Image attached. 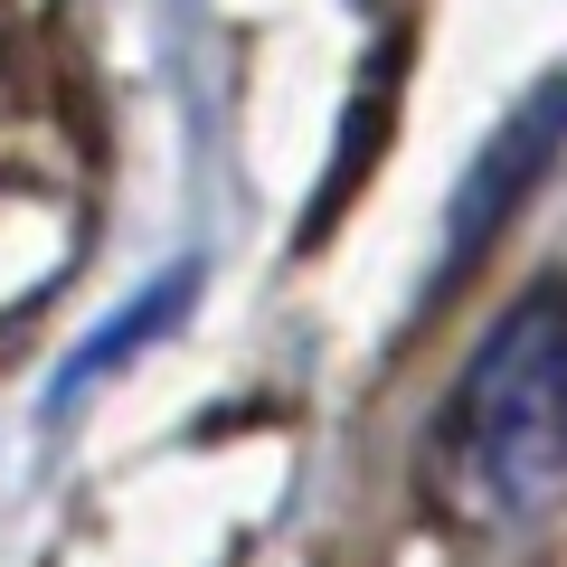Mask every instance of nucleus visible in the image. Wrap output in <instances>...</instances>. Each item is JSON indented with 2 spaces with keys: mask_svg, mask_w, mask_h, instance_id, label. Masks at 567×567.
I'll return each instance as SVG.
<instances>
[{
  "mask_svg": "<svg viewBox=\"0 0 567 567\" xmlns=\"http://www.w3.org/2000/svg\"><path fill=\"white\" fill-rule=\"evenodd\" d=\"M435 492L473 529L567 511V293H520L435 406Z\"/></svg>",
  "mask_w": 567,
  "mask_h": 567,
  "instance_id": "obj_1",
  "label": "nucleus"
},
{
  "mask_svg": "<svg viewBox=\"0 0 567 567\" xmlns=\"http://www.w3.org/2000/svg\"><path fill=\"white\" fill-rule=\"evenodd\" d=\"M558 152H567V76H548L539 95H529L520 114H511L502 133L483 142V162L464 171V199H454L445 256H464V246H473V256H483V246H492V227H502L511 208H520L529 189H539V171L558 162Z\"/></svg>",
  "mask_w": 567,
  "mask_h": 567,
  "instance_id": "obj_2",
  "label": "nucleus"
},
{
  "mask_svg": "<svg viewBox=\"0 0 567 567\" xmlns=\"http://www.w3.org/2000/svg\"><path fill=\"white\" fill-rule=\"evenodd\" d=\"M189 293H199V265H171V275H152V284H142V293H133V303L114 312V322H95V331H85V341H76V360L58 369V388H48V398L66 406V398H85V388H95V379H114V369L133 360L142 341H162V331H171V322H181V312H189Z\"/></svg>",
  "mask_w": 567,
  "mask_h": 567,
  "instance_id": "obj_3",
  "label": "nucleus"
}]
</instances>
